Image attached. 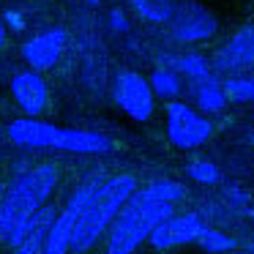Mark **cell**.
<instances>
[{
    "label": "cell",
    "instance_id": "1",
    "mask_svg": "<svg viewBox=\"0 0 254 254\" xmlns=\"http://www.w3.org/2000/svg\"><path fill=\"white\" fill-rule=\"evenodd\" d=\"M186 197V189L178 181L159 178L131 194L118 219L107 232V254H134L164 219L175 213V202Z\"/></svg>",
    "mask_w": 254,
    "mask_h": 254
},
{
    "label": "cell",
    "instance_id": "2",
    "mask_svg": "<svg viewBox=\"0 0 254 254\" xmlns=\"http://www.w3.org/2000/svg\"><path fill=\"white\" fill-rule=\"evenodd\" d=\"M58 186V170L52 164H39L14 178V183L0 194V238L17 249L22 243L28 224L47 205Z\"/></svg>",
    "mask_w": 254,
    "mask_h": 254
},
{
    "label": "cell",
    "instance_id": "3",
    "mask_svg": "<svg viewBox=\"0 0 254 254\" xmlns=\"http://www.w3.org/2000/svg\"><path fill=\"white\" fill-rule=\"evenodd\" d=\"M8 139L19 148H55L66 153H110L112 139L99 131L85 128H61L55 123L39 121V118H17L8 123Z\"/></svg>",
    "mask_w": 254,
    "mask_h": 254
},
{
    "label": "cell",
    "instance_id": "4",
    "mask_svg": "<svg viewBox=\"0 0 254 254\" xmlns=\"http://www.w3.org/2000/svg\"><path fill=\"white\" fill-rule=\"evenodd\" d=\"M137 178L134 175H112L107 178L99 186V191L93 194V199L88 202L82 219L77 224V232H74L71 241V252L85 254L99 243V238L104 232H110L112 221L118 219V213L123 210V205L131 199V194L137 191Z\"/></svg>",
    "mask_w": 254,
    "mask_h": 254
},
{
    "label": "cell",
    "instance_id": "5",
    "mask_svg": "<svg viewBox=\"0 0 254 254\" xmlns=\"http://www.w3.org/2000/svg\"><path fill=\"white\" fill-rule=\"evenodd\" d=\"M107 178L101 175V172H96V175L85 178V181L77 186V191L68 197L66 208L55 216V221H52L50 235H47V243H44V254H68L71 252V241H74V232H77L79 219H82L88 202L93 199V194L99 191V186Z\"/></svg>",
    "mask_w": 254,
    "mask_h": 254
},
{
    "label": "cell",
    "instance_id": "6",
    "mask_svg": "<svg viewBox=\"0 0 254 254\" xmlns=\"http://www.w3.org/2000/svg\"><path fill=\"white\" fill-rule=\"evenodd\" d=\"M213 137V123L208 115L186 101H167V139L181 150L202 148Z\"/></svg>",
    "mask_w": 254,
    "mask_h": 254
},
{
    "label": "cell",
    "instance_id": "7",
    "mask_svg": "<svg viewBox=\"0 0 254 254\" xmlns=\"http://www.w3.org/2000/svg\"><path fill=\"white\" fill-rule=\"evenodd\" d=\"M112 99H115L118 110L128 115L131 121L145 123L153 118L156 110V93L150 88V79L142 77L134 68H121L112 79Z\"/></svg>",
    "mask_w": 254,
    "mask_h": 254
},
{
    "label": "cell",
    "instance_id": "8",
    "mask_svg": "<svg viewBox=\"0 0 254 254\" xmlns=\"http://www.w3.org/2000/svg\"><path fill=\"white\" fill-rule=\"evenodd\" d=\"M170 33L181 44H199L219 33V17L199 0H181L170 19Z\"/></svg>",
    "mask_w": 254,
    "mask_h": 254
},
{
    "label": "cell",
    "instance_id": "9",
    "mask_svg": "<svg viewBox=\"0 0 254 254\" xmlns=\"http://www.w3.org/2000/svg\"><path fill=\"white\" fill-rule=\"evenodd\" d=\"M213 74L219 77H241L254 68V22L241 25L210 58Z\"/></svg>",
    "mask_w": 254,
    "mask_h": 254
},
{
    "label": "cell",
    "instance_id": "10",
    "mask_svg": "<svg viewBox=\"0 0 254 254\" xmlns=\"http://www.w3.org/2000/svg\"><path fill=\"white\" fill-rule=\"evenodd\" d=\"M205 227H208V221L197 210H191V213H172L170 219H164L153 230L148 243L156 252H170V249H178V246L197 243Z\"/></svg>",
    "mask_w": 254,
    "mask_h": 254
},
{
    "label": "cell",
    "instance_id": "11",
    "mask_svg": "<svg viewBox=\"0 0 254 254\" xmlns=\"http://www.w3.org/2000/svg\"><path fill=\"white\" fill-rule=\"evenodd\" d=\"M68 47V33L66 28H47L41 33L30 36L28 41H22L19 52H22L25 63H28L33 71L44 74L50 68H55L61 63L63 52Z\"/></svg>",
    "mask_w": 254,
    "mask_h": 254
},
{
    "label": "cell",
    "instance_id": "12",
    "mask_svg": "<svg viewBox=\"0 0 254 254\" xmlns=\"http://www.w3.org/2000/svg\"><path fill=\"white\" fill-rule=\"evenodd\" d=\"M11 99L22 110L25 118H41L50 107V85L39 71H17L11 77Z\"/></svg>",
    "mask_w": 254,
    "mask_h": 254
},
{
    "label": "cell",
    "instance_id": "13",
    "mask_svg": "<svg viewBox=\"0 0 254 254\" xmlns=\"http://www.w3.org/2000/svg\"><path fill=\"white\" fill-rule=\"evenodd\" d=\"M159 66H167V68H172V71H178L181 77H186L191 85L205 82V79L216 77L210 61L205 55H199V52H178V55H164L159 61Z\"/></svg>",
    "mask_w": 254,
    "mask_h": 254
},
{
    "label": "cell",
    "instance_id": "14",
    "mask_svg": "<svg viewBox=\"0 0 254 254\" xmlns=\"http://www.w3.org/2000/svg\"><path fill=\"white\" fill-rule=\"evenodd\" d=\"M55 208L52 205H44L39 213L30 219L28 224V232H25L22 243L17 246V254H44V243H47V235H50V227L55 221Z\"/></svg>",
    "mask_w": 254,
    "mask_h": 254
},
{
    "label": "cell",
    "instance_id": "15",
    "mask_svg": "<svg viewBox=\"0 0 254 254\" xmlns=\"http://www.w3.org/2000/svg\"><path fill=\"white\" fill-rule=\"evenodd\" d=\"M191 96H194V104H197V110L202 115H219L230 104V99L224 93V82H219L216 77L191 85Z\"/></svg>",
    "mask_w": 254,
    "mask_h": 254
},
{
    "label": "cell",
    "instance_id": "16",
    "mask_svg": "<svg viewBox=\"0 0 254 254\" xmlns=\"http://www.w3.org/2000/svg\"><path fill=\"white\" fill-rule=\"evenodd\" d=\"M128 3H131L134 14L139 19H145L150 25H164L172 19L181 0H128Z\"/></svg>",
    "mask_w": 254,
    "mask_h": 254
},
{
    "label": "cell",
    "instance_id": "17",
    "mask_svg": "<svg viewBox=\"0 0 254 254\" xmlns=\"http://www.w3.org/2000/svg\"><path fill=\"white\" fill-rule=\"evenodd\" d=\"M148 79H150V88H153L156 99L178 101V96H181V90H183V77L178 71H172V68H167V66H159Z\"/></svg>",
    "mask_w": 254,
    "mask_h": 254
},
{
    "label": "cell",
    "instance_id": "18",
    "mask_svg": "<svg viewBox=\"0 0 254 254\" xmlns=\"http://www.w3.org/2000/svg\"><path fill=\"white\" fill-rule=\"evenodd\" d=\"M197 246L202 249L205 254H224V252H235L238 249V241L230 235V232L219 230V227H205L202 235H199Z\"/></svg>",
    "mask_w": 254,
    "mask_h": 254
},
{
    "label": "cell",
    "instance_id": "19",
    "mask_svg": "<svg viewBox=\"0 0 254 254\" xmlns=\"http://www.w3.org/2000/svg\"><path fill=\"white\" fill-rule=\"evenodd\" d=\"M224 93L235 104H254V77L241 74V77H227L224 79Z\"/></svg>",
    "mask_w": 254,
    "mask_h": 254
},
{
    "label": "cell",
    "instance_id": "20",
    "mask_svg": "<svg viewBox=\"0 0 254 254\" xmlns=\"http://www.w3.org/2000/svg\"><path fill=\"white\" fill-rule=\"evenodd\" d=\"M186 175L199 186H219L221 183V170L208 159H194L186 164Z\"/></svg>",
    "mask_w": 254,
    "mask_h": 254
},
{
    "label": "cell",
    "instance_id": "21",
    "mask_svg": "<svg viewBox=\"0 0 254 254\" xmlns=\"http://www.w3.org/2000/svg\"><path fill=\"white\" fill-rule=\"evenodd\" d=\"M221 199H224V205L230 210H252L249 208V205H252V194H249L243 186H238V183L221 186Z\"/></svg>",
    "mask_w": 254,
    "mask_h": 254
},
{
    "label": "cell",
    "instance_id": "22",
    "mask_svg": "<svg viewBox=\"0 0 254 254\" xmlns=\"http://www.w3.org/2000/svg\"><path fill=\"white\" fill-rule=\"evenodd\" d=\"M110 30H112V33H128V30H131V22H128V14L123 11L121 6L110 8Z\"/></svg>",
    "mask_w": 254,
    "mask_h": 254
},
{
    "label": "cell",
    "instance_id": "23",
    "mask_svg": "<svg viewBox=\"0 0 254 254\" xmlns=\"http://www.w3.org/2000/svg\"><path fill=\"white\" fill-rule=\"evenodd\" d=\"M0 17H3V22H6V28L11 30V33H22L25 30V14L19 11V8H3V14H0Z\"/></svg>",
    "mask_w": 254,
    "mask_h": 254
},
{
    "label": "cell",
    "instance_id": "24",
    "mask_svg": "<svg viewBox=\"0 0 254 254\" xmlns=\"http://www.w3.org/2000/svg\"><path fill=\"white\" fill-rule=\"evenodd\" d=\"M6 39H8V28H6V22H3V17H0V50L6 47Z\"/></svg>",
    "mask_w": 254,
    "mask_h": 254
},
{
    "label": "cell",
    "instance_id": "25",
    "mask_svg": "<svg viewBox=\"0 0 254 254\" xmlns=\"http://www.w3.org/2000/svg\"><path fill=\"white\" fill-rule=\"evenodd\" d=\"M224 254H254L252 249H235V252H224Z\"/></svg>",
    "mask_w": 254,
    "mask_h": 254
},
{
    "label": "cell",
    "instance_id": "26",
    "mask_svg": "<svg viewBox=\"0 0 254 254\" xmlns=\"http://www.w3.org/2000/svg\"><path fill=\"white\" fill-rule=\"evenodd\" d=\"M88 6H101V0H85Z\"/></svg>",
    "mask_w": 254,
    "mask_h": 254
},
{
    "label": "cell",
    "instance_id": "27",
    "mask_svg": "<svg viewBox=\"0 0 254 254\" xmlns=\"http://www.w3.org/2000/svg\"><path fill=\"white\" fill-rule=\"evenodd\" d=\"M249 219H252V224H254V208H252V210H249Z\"/></svg>",
    "mask_w": 254,
    "mask_h": 254
},
{
    "label": "cell",
    "instance_id": "28",
    "mask_svg": "<svg viewBox=\"0 0 254 254\" xmlns=\"http://www.w3.org/2000/svg\"><path fill=\"white\" fill-rule=\"evenodd\" d=\"M249 142H252V145H254V131H252V134H249Z\"/></svg>",
    "mask_w": 254,
    "mask_h": 254
},
{
    "label": "cell",
    "instance_id": "29",
    "mask_svg": "<svg viewBox=\"0 0 254 254\" xmlns=\"http://www.w3.org/2000/svg\"><path fill=\"white\" fill-rule=\"evenodd\" d=\"M0 3H3V0H0Z\"/></svg>",
    "mask_w": 254,
    "mask_h": 254
},
{
    "label": "cell",
    "instance_id": "30",
    "mask_svg": "<svg viewBox=\"0 0 254 254\" xmlns=\"http://www.w3.org/2000/svg\"><path fill=\"white\" fill-rule=\"evenodd\" d=\"M252 77H254V74H252Z\"/></svg>",
    "mask_w": 254,
    "mask_h": 254
}]
</instances>
